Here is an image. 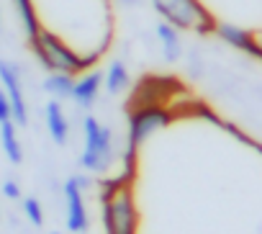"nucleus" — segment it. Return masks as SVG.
I'll return each mask as SVG.
<instances>
[{"label": "nucleus", "mask_w": 262, "mask_h": 234, "mask_svg": "<svg viewBox=\"0 0 262 234\" xmlns=\"http://www.w3.org/2000/svg\"><path fill=\"white\" fill-rule=\"evenodd\" d=\"M3 121H13V111H11V100H8L6 90L0 88V124Z\"/></svg>", "instance_id": "f3484780"}, {"label": "nucleus", "mask_w": 262, "mask_h": 234, "mask_svg": "<svg viewBox=\"0 0 262 234\" xmlns=\"http://www.w3.org/2000/svg\"><path fill=\"white\" fill-rule=\"evenodd\" d=\"M134 178L113 175L100 180V224L105 234H137L139 231V208L134 198Z\"/></svg>", "instance_id": "f257e3e1"}, {"label": "nucleus", "mask_w": 262, "mask_h": 234, "mask_svg": "<svg viewBox=\"0 0 262 234\" xmlns=\"http://www.w3.org/2000/svg\"><path fill=\"white\" fill-rule=\"evenodd\" d=\"M13 8H16V18L24 29V36L26 41H31L39 29H41V18H39V11H36V3L34 0H13Z\"/></svg>", "instance_id": "f8f14e48"}, {"label": "nucleus", "mask_w": 262, "mask_h": 234, "mask_svg": "<svg viewBox=\"0 0 262 234\" xmlns=\"http://www.w3.org/2000/svg\"><path fill=\"white\" fill-rule=\"evenodd\" d=\"M90 185L88 175H70L62 185V196H64V226L72 234H85L90 226V216H88V206H85V188Z\"/></svg>", "instance_id": "423d86ee"}, {"label": "nucleus", "mask_w": 262, "mask_h": 234, "mask_svg": "<svg viewBox=\"0 0 262 234\" xmlns=\"http://www.w3.org/2000/svg\"><path fill=\"white\" fill-rule=\"evenodd\" d=\"M44 121H47V132H49L52 142L64 147L67 139H70V121H67V116H64L59 100H49L44 105Z\"/></svg>", "instance_id": "9d476101"}, {"label": "nucleus", "mask_w": 262, "mask_h": 234, "mask_svg": "<svg viewBox=\"0 0 262 234\" xmlns=\"http://www.w3.org/2000/svg\"><path fill=\"white\" fill-rule=\"evenodd\" d=\"M100 90H103V72L95 67V70H88V72H82V75L75 77L70 100H75V105H80V108L88 111L100 98Z\"/></svg>", "instance_id": "1a4fd4ad"}, {"label": "nucleus", "mask_w": 262, "mask_h": 234, "mask_svg": "<svg viewBox=\"0 0 262 234\" xmlns=\"http://www.w3.org/2000/svg\"><path fill=\"white\" fill-rule=\"evenodd\" d=\"M155 34H157V41L162 47V57L167 62H178L183 57V39H180V31L165 21H160L155 26Z\"/></svg>", "instance_id": "9b49d317"}, {"label": "nucleus", "mask_w": 262, "mask_h": 234, "mask_svg": "<svg viewBox=\"0 0 262 234\" xmlns=\"http://www.w3.org/2000/svg\"><path fill=\"white\" fill-rule=\"evenodd\" d=\"M175 119V113L165 103H137L128 108V124H126V150H123V175L134 178L137 173V152L142 144L170 126Z\"/></svg>", "instance_id": "7ed1b4c3"}, {"label": "nucleus", "mask_w": 262, "mask_h": 234, "mask_svg": "<svg viewBox=\"0 0 262 234\" xmlns=\"http://www.w3.org/2000/svg\"><path fill=\"white\" fill-rule=\"evenodd\" d=\"M103 88L108 95H121L128 88V67L123 59H113L103 72Z\"/></svg>", "instance_id": "4468645a"}, {"label": "nucleus", "mask_w": 262, "mask_h": 234, "mask_svg": "<svg viewBox=\"0 0 262 234\" xmlns=\"http://www.w3.org/2000/svg\"><path fill=\"white\" fill-rule=\"evenodd\" d=\"M72 85H75V75H67V72H49L44 77V90L52 100H70L72 95Z\"/></svg>", "instance_id": "2eb2a0df"}, {"label": "nucleus", "mask_w": 262, "mask_h": 234, "mask_svg": "<svg viewBox=\"0 0 262 234\" xmlns=\"http://www.w3.org/2000/svg\"><path fill=\"white\" fill-rule=\"evenodd\" d=\"M0 88L6 90V95L11 100L13 124L16 126H26L29 124V105H26V95H24V82H21L18 65H13L8 59H0Z\"/></svg>", "instance_id": "0eeeda50"}, {"label": "nucleus", "mask_w": 262, "mask_h": 234, "mask_svg": "<svg viewBox=\"0 0 262 234\" xmlns=\"http://www.w3.org/2000/svg\"><path fill=\"white\" fill-rule=\"evenodd\" d=\"M160 21L175 26L178 31H190L198 36H211L219 18L201 3V0H149Z\"/></svg>", "instance_id": "20e7f679"}, {"label": "nucleus", "mask_w": 262, "mask_h": 234, "mask_svg": "<svg viewBox=\"0 0 262 234\" xmlns=\"http://www.w3.org/2000/svg\"><path fill=\"white\" fill-rule=\"evenodd\" d=\"M52 234H59V231H52Z\"/></svg>", "instance_id": "412c9836"}, {"label": "nucleus", "mask_w": 262, "mask_h": 234, "mask_svg": "<svg viewBox=\"0 0 262 234\" xmlns=\"http://www.w3.org/2000/svg\"><path fill=\"white\" fill-rule=\"evenodd\" d=\"M254 41H257V47H259V52H262V31H254Z\"/></svg>", "instance_id": "6ab92c4d"}, {"label": "nucleus", "mask_w": 262, "mask_h": 234, "mask_svg": "<svg viewBox=\"0 0 262 234\" xmlns=\"http://www.w3.org/2000/svg\"><path fill=\"white\" fill-rule=\"evenodd\" d=\"M77 162L90 175H105L108 167L116 162V144L111 126L100 124L90 113L82 119V152Z\"/></svg>", "instance_id": "39448f33"}, {"label": "nucleus", "mask_w": 262, "mask_h": 234, "mask_svg": "<svg viewBox=\"0 0 262 234\" xmlns=\"http://www.w3.org/2000/svg\"><path fill=\"white\" fill-rule=\"evenodd\" d=\"M139 0H121V6H137Z\"/></svg>", "instance_id": "aec40b11"}, {"label": "nucleus", "mask_w": 262, "mask_h": 234, "mask_svg": "<svg viewBox=\"0 0 262 234\" xmlns=\"http://www.w3.org/2000/svg\"><path fill=\"white\" fill-rule=\"evenodd\" d=\"M0 147H3V152H6L11 165H21L24 162V150H21V142H18V126L13 121L0 124Z\"/></svg>", "instance_id": "ddd939ff"}, {"label": "nucleus", "mask_w": 262, "mask_h": 234, "mask_svg": "<svg viewBox=\"0 0 262 234\" xmlns=\"http://www.w3.org/2000/svg\"><path fill=\"white\" fill-rule=\"evenodd\" d=\"M0 190H3V196L11 198V201L21 198V185H18V180H13V178H8L3 185H0Z\"/></svg>", "instance_id": "a211bd4d"}, {"label": "nucleus", "mask_w": 262, "mask_h": 234, "mask_svg": "<svg viewBox=\"0 0 262 234\" xmlns=\"http://www.w3.org/2000/svg\"><path fill=\"white\" fill-rule=\"evenodd\" d=\"M213 36H219L224 44H229V47H234V49H239V52H244V54H249V57H254V59L262 62V52H259V47L254 41V31H247L242 26L219 21Z\"/></svg>", "instance_id": "6e6552de"}, {"label": "nucleus", "mask_w": 262, "mask_h": 234, "mask_svg": "<svg viewBox=\"0 0 262 234\" xmlns=\"http://www.w3.org/2000/svg\"><path fill=\"white\" fill-rule=\"evenodd\" d=\"M24 214H26V219H29L34 226H41V224H44V208H41L39 198L26 196V198H24Z\"/></svg>", "instance_id": "dca6fc26"}, {"label": "nucleus", "mask_w": 262, "mask_h": 234, "mask_svg": "<svg viewBox=\"0 0 262 234\" xmlns=\"http://www.w3.org/2000/svg\"><path fill=\"white\" fill-rule=\"evenodd\" d=\"M29 49L34 54V59L39 62L41 70L47 72H67V75H80L88 70H95L100 57L105 52L93 49V52H80L72 44L64 41V36H59L52 29H39V34L29 41Z\"/></svg>", "instance_id": "f03ea898"}]
</instances>
